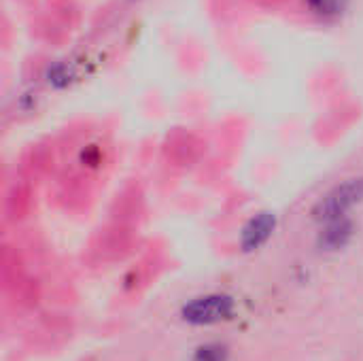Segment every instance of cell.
Segmentation results:
<instances>
[{
  "label": "cell",
  "mask_w": 363,
  "mask_h": 361,
  "mask_svg": "<svg viewBox=\"0 0 363 361\" xmlns=\"http://www.w3.org/2000/svg\"><path fill=\"white\" fill-rule=\"evenodd\" d=\"M49 81H51L53 85H57V87L66 85V83L70 81V72H68V68H66L64 64L53 66V68L49 70Z\"/></svg>",
  "instance_id": "52a82bcc"
},
{
  "label": "cell",
  "mask_w": 363,
  "mask_h": 361,
  "mask_svg": "<svg viewBox=\"0 0 363 361\" xmlns=\"http://www.w3.org/2000/svg\"><path fill=\"white\" fill-rule=\"evenodd\" d=\"M359 202H363V177L349 179L334 189H330L313 209V217L321 223L342 219L353 211Z\"/></svg>",
  "instance_id": "6da1fadb"
},
{
  "label": "cell",
  "mask_w": 363,
  "mask_h": 361,
  "mask_svg": "<svg viewBox=\"0 0 363 361\" xmlns=\"http://www.w3.org/2000/svg\"><path fill=\"white\" fill-rule=\"evenodd\" d=\"M234 309L236 304L230 296L208 294L187 302L181 311V317L191 326H213V323L228 321L234 315Z\"/></svg>",
  "instance_id": "7a4b0ae2"
},
{
  "label": "cell",
  "mask_w": 363,
  "mask_h": 361,
  "mask_svg": "<svg viewBox=\"0 0 363 361\" xmlns=\"http://www.w3.org/2000/svg\"><path fill=\"white\" fill-rule=\"evenodd\" d=\"M308 2V6L315 11V13H319V15H338V13H342L345 11V6H347V0H306Z\"/></svg>",
  "instance_id": "8992f818"
},
{
  "label": "cell",
  "mask_w": 363,
  "mask_h": 361,
  "mask_svg": "<svg viewBox=\"0 0 363 361\" xmlns=\"http://www.w3.org/2000/svg\"><path fill=\"white\" fill-rule=\"evenodd\" d=\"M191 361H228V347L217 345V343L204 345L196 351Z\"/></svg>",
  "instance_id": "5b68a950"
},
{
  "label": "cell",
  "mask_w": 363,
  "mask_h": 361,
  "mask_svg": "<svg viewBox=\"0 0 363 361\" xmlns=\"http://www.w3.org/2000/svg\"><path fill=\"white\" fill-rule=\"evenodd\" d=\"M277 228V217L274 213L270 211H264V213H257L253 219H249V223L242 228V234H240V247L242 251L251 253V251H257L262 245L268 243V238L272 236Z\"/></svg>",
  "instance_id": "3957f363"
},
{
  "label": "cell",
  "mask_w": 363,
  "mask_h": 361,
  "mask_svg": "<svg viewBox=\"0 0 363 361\" xmlns=\"http://www.w3.org/2000/svg\"><path fill=\"white\" fill-rule=\"evenodd\" d=\"M353 232H355V228L349 217L328 221V223H323V230L319 234V247L323 251H340L351 243Z\"/></svg>",
  "instance_id": "277c9868"
}]
</instances>
